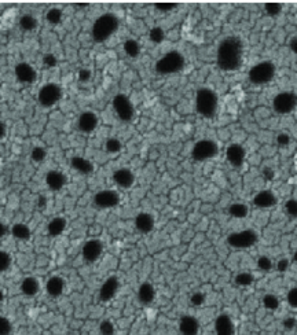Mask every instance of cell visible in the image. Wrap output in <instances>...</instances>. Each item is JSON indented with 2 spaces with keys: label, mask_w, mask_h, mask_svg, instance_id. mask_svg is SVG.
<instances>
[{
  "label": "cell",
  "mask_w": 297,
  "mask_h": 335,
  "mask_svg": "<svg viewBox=\"0 0 297 335\" xmlns=\"http://www.w3.org/2000/svg\"><path fill=\"white\" fill-rule=\"evenodd\" d=\"M244 58V43L237 36H228L217 47L216 62L219 69L235 72L241 68Z\"/></svg>",
  "instance_id": "cell-1"
},
{
  "label": "cell",
  "mask_w": 297,
  "mask_h": 335,
  "mask_svg": "<svg viewBox=\"0 0 297 335\" xmlns=\"http://www.w3.org/2000/svg\"><path fill=\"white\" fill-rule=\"evenodd\" d=\"M118 25H120V21H118L116 14H113V13L102 14L99 18H96L94 25H92V29H91L92 39L96 43H103L110 36L116 33Z\"/></svg>",
  "instance_id": "cell-2"
},
{
  "label": "cell",
  "mask_w": 297,
  "mask_h": 335,
  "mask_svg": "<svg viewBox=\"0 0 297 335\" xmlns=\"http://www.w3.org/2000/svg\"><path fill=\"white\" fill-rule=\"evenodd\" d=\"M219 107L217 94L211 88H200L196 94V110L204 118H213Z\"/></svg>",
  "instance_id": "cell-3"
},
{
  "label": "cell",
  "mask_w": 297,
  "mask_h": 335,
  "mask_svg": "<svg viewBox=\"0 0 297 335\" xmlns=\"http://www.w3.org/2000/svg\"><path fill=\"white\" fill-rule=\"evenodd\" d=\"M186 59L179 51H169L156 62V72L161 76L176 75L185 69Z\"/></svg>",
  "instance_id": "cell-4"
},
{
  "label": "cell",
  "mask_w": 297,
  "mask_h": 335,
  "mask_svg": "<svg viewBox=\"0 0 297 335\" xmlns=\"http://www.w3.org/2000/svg\"><path fill=\"white\" fill-rule=\"evenodd\" d=\"M275 73H277L275 65L270 60H264V62H260L249 69L248 79L255 85H264L274 80Z\"/></svg>",
  "instance_id": "cell-5"
},
{
  "label": "cell",
  "mask_w": 297,
  "mask_h": 335,
  "mask_svg": "<svg viewBox=\"0 0 297 335\" xmlns=\"http://www.w3.org/2000/svg\"><path fill=\"white\" fill-rule=\"evenodd\" d=\"M257 240H259V234L255 230L237 231V232H231L227 236V243L238 250L252 247L256 245Z\"/></svg>",
  "instance_id": "cell-6"
},
{
  "label": "cell",
  "mask_w": 297,
  "mask_h": 335,
  "mask_svg": "<svg viewBox=\"0 0 297 335\" xmlns=\"http://www.w3.org/2000/svg\"><path fill=\"white\" fill-rule=\"evenodd\" d=\"M272 107L278 114H290L297 107V94L293 91L279 92L272 99Z\"/></svg>",
  "instance_id": "cell-7"
},
{
  "label": "cell",
  "mask_w": 297,
  "mask_h": 335,
  "mask_svg": "<svg viewBox=\"0 0 297 335\" xmlns=\"http://www.w3.org/2000/svg\"><path fill=\"white\" fill-rule=\"evenodd\" d=\"M111 106H113V110H114L116 115L123 122H131L134 120L135 107H134L128 96H126L124 94H118L111 100Z\"/></svg>",
  "instance_id": "cell-8"
},
{
  "label": "cell",
  "mask_w": 297,
  "mask_h": 335,
  "mask_svg": "<svg viewBox=\"0 0 297 335\" xmlns=\"http://www.w3.org/2000/svg\"><path fill=\"white\" fill-rule=\"evenodd\" d=\"M219 154V146L209 139L198 140L192 150L193 160L197 162H202V161H208L215 158Z\"/></svg>",
  "instance_id": "cell-9"
},
{
  "label": "cell",
  "mask_w": 297,
  "mask_h": 335,
  "mask_svg": "<svg viewBox=\"0 0 297 335\" xmlns=\"http://www.w3.org/2000/svg\"><path fill=\"white\" fill-rule=\"evenodd\" d=\"M62 98V88L55 83H47L41 87L37 94V99L43 107L55 106Z\"/></svg>",
  "instance_id": "cell-10"
},
{
  "label": "cell",
  "mask_w": 297,
  "mask_h": 335,
  "mask_svg": "<svg viewBox=\"0 0 297 335\" xmlns=\"http://www.w3.org/2000/svg\"><path fill=\"white\" fill-rule=\"evenodd\" d=\"M121 196L120 194L114 190H102L98 191L94 195V205L99 209H111L116 208L120 204Z\"/></svg>",
  "instance_id": "cell-11"
},
{
  "label": "cell",
  "mask_w": 297,
  "mask_h": 335,
  "mask_svg": "<svg viewBox=\"0 0 297 335\" xmlns=\"http://www.w3.org/2000/svg\"><path fill=\"white\" fill-rule=\"evenodd\" d=\"M102 254H103V243L99 239H90L83 245L81 255H83V260L88 264L96 262L101 258Z\"/></svg>",
  "instance_id": "cell-12"
},
{
  "label": "cell",
  "mask_w": 297,
  "mask_h": 335,
  "mask_svg": "<svg viewBox=\"0 0 297 335\" xmlns=\"http://www.w3.org/2000/svg\"><path fill=\"white\" fill-rule=\"evenodd\" d=\"M245 157H247V151L238 143H231L227 147L226 150V160L234 168H241L245 162Z\"/></svg>",
  "instance_id": "cell-13"
},
{
  "label": "cell",
  "mask_w": 297,
  "mask_h": 335,
  "mask_svg": "<svg viewBox=\"0 0 297 335\" xmlns=\"http://www.w3.org/2000/svg\"><path fill=\"white\" fill-rule=\"evenodd\" d=\"M15 77L20 83L24 84H33L37 80V72L32 65L26 63V62H21L18 65L15 66L14 69Z\"/></svg>",
  "instance_id": "cell-14"
},
{
  "label": "cell",
  "mask_w": 297,
  "mask_h": 335,
  "mask_svg": "<svg viewBox=\"0 0 297 335\" xmlns=\"http://www.w3.org/2000/svg\"><path fill=\"white\" fill-rule=\"evenodd\" d=\"M120 287V282L117 276H109L107 279L102 283L101 289H99V300L103 302L113 300L116 297L117 291Z\"/></svg>",
  "instance_id": "cell-15"
},
{
  "label": "cell",
  "mask_w": 297,
  "mask_h": 335,
  "mask_svg": "<svg viewBox=\"0 0 297 335\" xmlns=\"http://www.w3.org/2000/svg\"><path fill=\"white\" fill-rule=\"evenodd\" d=\"M98 124H99V120L94 111H83L77 120V128L83 133H92L98 128Z\"/></svg>",
  "instance_id": "cell-16"
},
{
  "label": "cell",
  "mask_w": 297,
  "mask_h": 335,
  "mask_svg": "<svg viewBox=\"0 0 297 335\" xmlns=\"http://www.w3.org/2000/svg\"><path fill=\"white\" fill-rule=\"evenodd\" d=\"M113 181L116 183L117 187H120L123 190H128L131 188L134 183H135V175L131 169L128 168H120V169L114 170L113 173Z\"/></svg>",
  "instance_id": "cell-17"
},
{
  "label": "cell",
  "mask_w": 297,
  "mask_h": 335,
  "mask_svg": "<svg viewBox=\"0 0 297 335\" xmlns=\"http://www.w3.org/2000/svg\"><path fill=\"white\" fill-rule=\"evenodd\" d=\"M252 204L259 209H270L278 204L277 195L270 190H263L253 196Z\"/></svg>",
  "instance_id": "cell-18"
},
{
  "label": "cell",
  "mask_w": 297,
  "mask_h": 335,
  "mask_svg": "<svg viewBox=\"0 0 297 335\" xmlns=\"http://www.w3.org/2000/svg\"><path fill=\"white\" fill-rule=\"evenodd\" d=\"M177 325H179V332L182 335H198L200 332V321L192 315L182 316Z\"/></svg>",
  "instance_id": "cell-19"
},
{
  "label": "cell",
  "mask_w": 297,
  "mask_h": 335,
  "mask_svg": "<svg viewBox=\"0 0 297 335\" xmlns=\"http://www.w3.org/2000/svg\"><path fill=\"white\" fill-rule=\"evenodd\" d=\"M215 334L216 335H234L235 334V327L234 321L228 315L223 313L219 315L215 320Z\"/></svg>",
  "instance_id": "cell-20"
},
{
  "label": "cell",
  "mask_w": 297,
  "mask_h": 335,
  "mask_svg": "<svg viewBox=\"0 0 297 335\" xmlns=\"http://www.w3.org/2000/svg\"><path fill=\"white\" fill-rule=\"evenodd\" d=\"M154 224H156L154 217L146 212H142L135 217V228L141 234H150L154 230Z\"/></svg>",
  "instance_id": "cell-21"
},
{
  "label": "cell",
  "mask_w": 297,
  "mask_h": 335,
  "mask_svg": "<svg viewBox=\"0 0 297 335\" xmlns=\"http://www.w3.org/2000/svg\"><path fill=\"white\" fill-rule=\"evenodd\" d=\"M45 184L51 191H61L66 185V175L60 170H50L45 175Z\"/></svg>",
  "instance_id": "cell-22"
},
{
  "label": "cell",
  "mask_w": 297,
  "mask_h": 335,
  "mask_svg": "<svg viewBox=\"0 0 297 335\" xmlns=\"http://www.w3.org/2000/svg\"><path fill=\"white\" fill-rule=\"evenodd\" d=\"M64 290H65V280H64V278H61L58 275L51 276L50 279L47 280V283H45V291L52 298L61 297V295L64 294Z\"/></svg>",
  "instance_id": "cell-23"
},
{
  "label": "cell",
  "mask_w": 297,
  "mask_h": 335,
  "mask_svg": "<svg viewBox=\"0 0 297 335\" xmlns=\"http://www.w3.org/2000/svg\"><path fill=\"white\" fill-rule=\"evenodd\" d=\"M156 298V289L150 282H145L138 289V300L141 301L143 305H149Z\"/></svg>",
  "instance_id": "cell-24"
},
{
  "label": "cell",
  "mask_w": 297,
  "mask_h": 335,
  "mask_svg": "<svg viewBox=\"0 0 297 335\" xmlns=\"http://www.w3.org/2000/svg\"><path fill=\"white\" fill-rule=\"evenodd\" d=\"M39 290H40V283L33 276H26L25 279L21 282V291L26 297H35Z\"/></svg>",
  "instance_id": "cell-25"
},
{
  "label": "cell",
  "mask_w": 297,
  "mask_h": 335,
  "mask_svg": "<svg viewBox=\"0 0 297 335\" xmlns=\"http://www.w3.org/2000/svg\"><path fill=\"white\" fill-rule=\"evenodd\" d=\"M71 165L73 169H76L81 175H91L94 172V165L92 162L88 161L84 157H73L71 160Z\"/></svg>",
  "instance_id": "cell-26"
},
{
  "label": "cell",
  "mask_w": 297,
  "mask_h": 335,
  "mask_svg": "<svg viewBox=\"0 0 297 335\" xmlns=\"http://www.w3.org/2000/svg\"><path fill=\"white\" fill-rule=\"evenodd\" d=\"M65 228L66 219H64V217H54L47 225V232L51 236H60L65 231Z\"/></svg>",
  "instance_id": "cell-27"
},
{
  "label": "cell",
  "mask_w": 297,
  "mask_h": 335,
  "mask_svg": "<svg viewBox=\"0 0 297 335\" xmlns=\"http://www.w3.org/2000/svg\"><path fill=\"white\" fill-rule=\"evenodd\" d=\"M11 235L18 240H28L30 238L29 227L26 224H22V223H17L11 228Z\"/></svg>",
  "instance_id": "cell-28"
},
{
  "label": "cell",
  "mask_w": 297,
  "mask_h": 335,
  "mask_svg": "<svg viewBox=\"0 0 297 335\" xmlns=\"http://www.w3.org/2000/svg\"><path fill=\"white\" fill-rule=\"evenodd\" d=\"M249 213V208L245 204L237 202L228 206V215L234 217V219H245Z\"/></svg>",
  "instance_id": "cell-29"
},
{
  "label": "cell",
  "mask_w": 297,
  "mask_h": 335,
  "mask_svg": "<svg viewBox=\"0 0 297 335\" xmlns=\"http://www.w3.org/2000/svg\"><path fill=\"white\" fill-rule=\"evenodd\" d=\"M124 52H126L127 55L130 56V58H138L139 54H141V45L136 40L134 39H128L124 43Z\"/></svg>",
  "instance_id": "cell-30"
},
{
  "label": "cell",
  "mask_w": 297,
  "mask_h": 335,
  "mask_svg": "<svg viewBox=\"0 0 297 335\" xmlns=\"http://www.w3.org/2000/svg\"><path fill=\"white\" fill-rule=\"evenodd\" d=\"M62 18H64V13L58 7H52L45 14V20L50 25H58V24H61Z\"/></svg>",
  "instance_id": "cell-31"
},
{
  "label": "cell",
  "mask_w": 297,
  "mask_h": 335,
  "mask_svg": "<svg viewBox=\"0 0 297 335\" xmlns=\"http://www.w3.org/2000/svg\"><path fill=\"white\" fill-rule=\"evenodd\" d=\"M20 26L26 32H32L37 28V20L32 14H24L21 17Z\"/></svg>",
  "instance_id": "cell-32"
},
{
  "label": "cell",
  "mask_w": 297,
  "mask_h": 335,
  "mask_svg": "<svg viewBox=\"0 0 297 335\" xmlns=\"http://www.w3.org/2000/svg\"><path fill=\"white\" fill-rule=\"evenodd\" d=\"M253 282H255V278L249 272H240L234 278V283L240 287H248V286L253 285Z\"/></svg>",
  "instance_id": "cell-33"
},
{
  "label": "cell",
  "mask_w": 297,
  "mask_h": 335,
  "mask_svg": "<svg viewBox=\"0 0 297 335\" xmlns=\"http://www.w3.org/2000/svg\"><path fill=\"white\" fill-rule=\"evenodd\" d=\"M263 306L268 310H275L279 308V298L275 294H266L263 297Z\"/></svg>",
  "instance_id": "cell-34"
},
{
  "label": "cell",
  "mask_w": 297,
  "mask_h": 335,
  "mask_svg": "<svg viewBox=\"0 0 297 335\" xmlns=\"http://www.w3.org/2000/svg\"><path fill=\"white\" fill-rule=\"evenodd\" d=\"M121 149H123V145H121V142L117 139V138H109V139L106 140L105 150L107 151V153L117 154V153H120Z\"/></svg>",
  "instance_id": "cell-35"
},
{
  "label": "cell",
  "mask_w": 297,
  "mask_h": 335,
  "mask_svg": "<svg viewBox=\"0 0 297 335\" xmlns=\"http://www.w3.org/2000/svg\"><path fill=\"white\" fill-rule=\"evenodd\" d=\"M149 39H150L153 43H156V44H160L164 41L165 39V32L162 28L160 26H154V28H151L150 32H149Z\"/></svg>",
  "instance_id": "cell-36"
},
{
  "label": "cell",
  "mask_w": 297,
  "mask_h": 335,
  "mask_svg": "<svg viewBox=\"0 0 297 335\" xmlns=\"http://www.w3.org/2000/svg\"><path fill=\"white\" fill-rule=\"evenodd\" d=\"M272 266H274V262L268 255H260L257 258V268L263 272H270L272 270Z\"/></svg>",
  "instance_id": "cell-37"
},
{
  "label": "cell",
  "mask_w": 297,
  "mask_h": 335,
  "mask_svg": "<svg viewBox=\"0 0 297 335\" xmlns=\"http://www.w3.org/2000/svg\"><path fill=\"white\" fill-rule=\"evenodd\" d=\"M13 258L7 251L0 250V272H6L11 266Z\"/></svg>",
  "instance_id": "cell-38"
},
{
  "label": "cell",
  "mask_w": 297,
  "mask_h": 335,
  "mask_svg": "<svg viewBox=\"0 0 297 335\" xmlns=\"http://www.w3.org/2000/svg\"><path fill=\"white\" fill-rule=\"evenodd\" d=\"M13 332V323L10 319L0 316V335H11Z\"/></svg>",
  "instance_id": "cell-39"
},
{
  "label": "cell",
  "mask_w": 297,
  "mask_h": 335,
  "mask_svg": "<svg viewBox=\"0 0 297 335\" xmlns=\"http://www.w3.org/2000/svg\"><path fill=\"white\" fill-rule=\"evenodd\" d=\"M285 212L290 219H297V199H287L285 202Z\"/></svg>",
  "instance_id": "cell-40"
},
{
  "label": "cell",
  "mask_w": 297,
  "mask_h": 335,
  "mask_svg": "<svg viewBox=\"0 0 297 335\" xmlns=\"http://www.w3.org/2000/svg\"><path fill=\"white\" fill-rule=\"evenodd\" d=\"M99 332L101 335H114L116 332V327L113 324V321L103 320L99 324Z\"/></svg>",
  "instance_id": "cell-41"
},
{
  "label": "cell",
  "mask_w": 297,
  "mask_h": 335,
  "mask_svg": "<svg viewBox=\"0 0 297 335\" xmlns=\"http://www.w3.org/2000/svg\"><path fill=\"white\" fill-rule=\"evenodd\" d=\"M264 11H266V14H268L270 17H277V15L281 14V11H282V5H281V3H266Z\"/></svg>",
  "instance_id": "cell-42"
},
{
  "label": "cell",
  "mask_w": 297,
  "mask_h": 335,
  "mask_svg": "<svg viewBox=\"0 0 297 335\" xmlns=\"http://www.w3.org/2000/svg\"><path fill=\"white\" fill-rule=\"evenodd\" d=\"M45 155H47V153L43 147H35L30 153V158L35 162H43L45 160Z\"/></svg>",
  "instance_id": "cell-43"
},
{
  "label": "cell",
  "mask_w": 297,
  "mask_h": 335,
  "mask_svg": "<svg viewBox=\"0 0 297 335\" xmlns=\"http://www.w3.org/2000/svg\"><path fill=\"white\" fill-rule=\"evenodd\" d=\"M286 301L287 304H289V306H292V308L297 309V286L296 287H292L290 290L287 291Z\"/></svg>",
  "instance_id": "cell-44"
},
{
  "label": "cell",
  "mask_w": 297,
  "mask_h": 335,
  "mask_svg": "<svg viewBox=\"0 0 297 335\" xmlns=\"http://www.w3.org/2000/svg\"><path fill=\"white\" fill-rule=\"evenodd\" d=\"M190 302H192L193 306H201L202 304L205 302V294L197 291V293H194V294L190 297Z\"/></svg>",
  "instance_id": "cell-45"
},
{
  "label": "cell",
  "mask_w": 297,
  "mask_h": 335,
  "mask_svg": "<svg viewBox=\"0 0 297 335\" xmlns=\"http://www.w3.org/2000/svg\"><path fill=\"white\" fill-rule=\"evenodd\" d=\"M154 7H156V10L161 11V13H168V11L175 10L177 7V3H156Z\"/></svg>",
  "instance_id": "cell-46"
},
{
  "label": "cell",
  "mask_w": 297,
  "mask_h": 335,
  "mask_svg": "<svg viewBox=\"0 0 297 335\" xmlns=\"http://www.w3.org/2000/svg\"><path fill=\"white\" fill-rule=\"evenodd\" d=\"M43 62H44V65L47 66V68H54V66H56V63H58L56 56L52 55V54H47V55H44Z\"/></svg>",
  "instance_id": "cell-47"
},
{
  "label": "cell",
  "mask_w": 297,
  "mask_h": 335,
  "mask_svg": "<svg viewBox=\"0 0 297 335\" xmlns=\"http://www.w3.org/2000/svg\"><path fill=\"white\" fill-rule=\"evenodd\" d=\"M297 325V320L294 317H286L285 320H283V328L287 331H292L296 328Z\"/></svg>",
  "instance_id": "cell-48"
},
{
  "label": "cell",
  "mask_w": 297,
  "mask_h": 335,
  "mask_svg": "<svg viewBox=\"0 0 297 335\" xmlns=\"http://www.w3.org/2000/svg\"><path fill=\"white\" fill-rule=\"evenodd\" d=\"M277 143L279 146H287L289 143H290V136L287 135V133H285V132H282V133H279V135L277 136Z\"/></svg>",
  "instance_id": "cell-49"
},
{
  "label": "cell",
  "mask_w": 297,
  "mask_h": 335,
  "mask_svg": "<svg viewBox=\"0 0 297 335\" xmlns=\"http://www.w3.org/2000/svg\"><path fill=\"white\" fill-rule=\"evenodd\" d=\"M289 260L287 258H281V260L277 262V271L278 272H286L287 268H289Z\"/></svg>",
  "instance_id": "cell-50"
},
{
  "label": "cell",
  "mask_w": 297,
  "mask_h": 335,
  "mask_svg": "<svg viewBox=\"0 0 297 335\" xmlns=\"http://www.w3.org/2000/svg\"><path fill=\"white\" fill-rule=\"evenodd\" d=\"M91 79V70L90 69H81L79 72V80L83 81V83H86Z\"/></svg>",
  "instance_id": "cell-51"
},
{
  "label": "cell",
  "mask_w": 297,
  "mask_h": 335,
  "mask_svg": "<svg viewBox=\"0 0 297 335\" xmlns=\"http://www.w3.org/2000/svg\"><path fill=\"white\" fill-rule=\"evenodd\" d=\"M274 175H275V173H274V170H272L271 168H264V169H263V176H264L266 180H271Z\"/></svg>",
  "instance_id": "cell-52"
},
{
  "label": "cell",
  "mask_w": 297,
  "mask_h": 335,
  "mask_svg": "<svg viewBox=\"0 0 297 335\" xmlns=\"http://www.w3.org/2000/svg\"><path fill=\"white\" fill-rule=\"evenodd\" d=\"M289 47H290V50H292L293 54H296V55H297V37L292 39V41H290Z\"/></svg>",
  "instance_id": "cell-53"
},
{
  "label": "cell",
  "mask_w": 297,
  "mask_h": 335,
  "mask_svg": "<svg viewBox=\"0 0 297 335\" xmlns=\"http://www.w3.org/2000/svg\"><path fill=\"white\" fill-rule=\"evenodd\" d=\"M45 205H47V198H45L44 195L39 196V208H40V209H44Z\"/></svg>",
  "instance_id": "cell-54"
},
{
  "label": "cell",
  "mask_w": 297,
  "mask_h": 335,
  "mask_svg": "<svg viewBox=\"0 0 297 335\" xmlns=\"http://www.w3.org/2000/svg\"><path fill=\"white\" fill-rule=\"evenodd\" d=\"M6 130H7V128H6V124L0 121V139H2V138H5Z\"/></svg>",
  "instance_id": "cell-55"
},
{
  "label": "cell",
  "mask_w": 297,
  "mask_h": 335,
  "mask_svg": "<svg viewBox=\"0 0 297 335\" xmlns=\"http://www.w3.org/2000/svg\"><path fill=\"white\" fill-rule=\"evenodd\" d=\"M6 234H7V227H6L3 223H0V239H2L3 236H5Z\"/></svg>",
  "instance_id": "cell-56"
},
{
  "label": "cell",
  "mask_w": 297,
  "mask_h": 335,
  "mask_svg": "<svg viewBox=\"0 0 297 335\" xmlns=\"http://www.w3.org/2000/svg\"><path fill=\"white\" fill-rule=\"evenodd\" d=\"M293 262H296L297 264V250L293 253Z\"/></svg>",
  "instance_id": "cell-57"
},
{
  "label": "cell",
  "mask_w": 297,
  "mask_h": 335,
  "mask_svg": "<svg viewBox=\"0 0 297 335\" xmlns=\"http://www.w3.org/2000/svg\"><path fill=\"white\" fill-rule=\"evenodd\" d=\"M3 300H5V293L0 290V302H2V301H3Z\"/></svg>",
  "instance_id": "cell-58"
}]
</instances>
